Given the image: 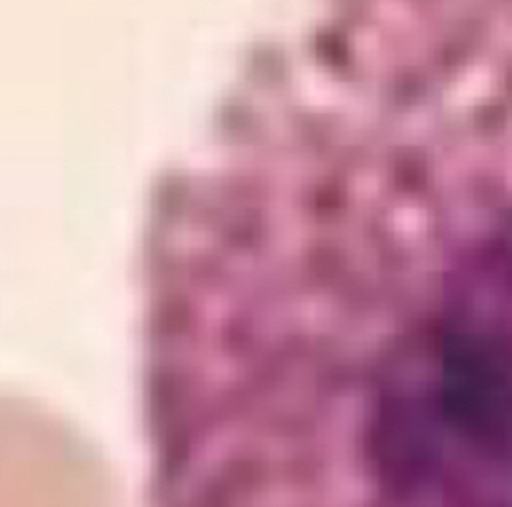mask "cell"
I'll return each mask as SVG.
<instances>
[{"mask_svg":"<svg viewBox=\"0 0 512 507\" xmlns=\"http://www.w3.org/2000/svg\"><path fill=\"white\" fill-rule=\"evenodd\" d=\"M269 329L292 507H512V204L477 206L427 129L329 161Z\"/></svg>","mask_w":512,"mask_h":507,"instance_id":"cell-1","label":"cell"}]
</instances>
